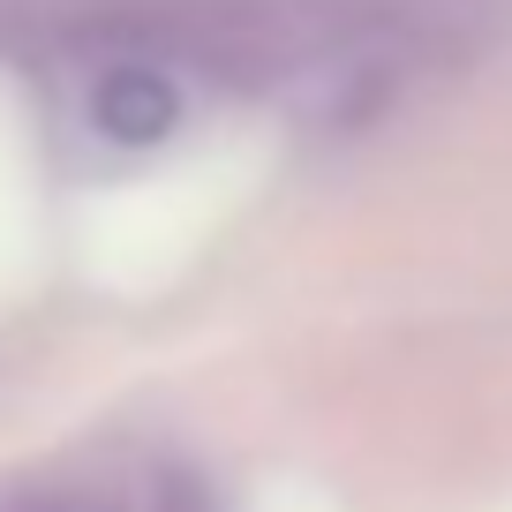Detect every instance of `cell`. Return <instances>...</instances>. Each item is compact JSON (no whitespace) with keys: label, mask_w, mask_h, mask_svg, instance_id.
Instances as JSON below:
<instances>
[{"label":"cell","mask_w":512,"mask_h":512,"mask_svg":"<svg viewBox=\"0 0 512 512\" xmlns=\"http://www.w3.org/2000/svg\"><path fill=\"white\" fill-rule=\"evenodd\" d=\"M91 121L106 128L113 144H159V136H174V121H181V91H174V76H166V68L121 61V68H106V76H98Z\"/></svg>","instance_id":"obj_1"},{"label":"cell","mask_w":512,"mask_h":512,"mask_svg":"<svg viewBox=\"0 0 512 512\" xmlns=\"http://www.w3.org/2000/svg\"><path fill=\"white\" fill-rule=\"evenodd\" d=\"M8 512H121V497L91 490V482H68V490H23Z\"/></svg>","instance_id":"obj_2"}]
</instances>
